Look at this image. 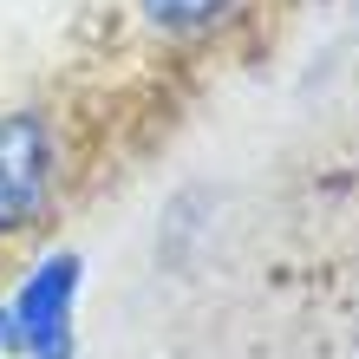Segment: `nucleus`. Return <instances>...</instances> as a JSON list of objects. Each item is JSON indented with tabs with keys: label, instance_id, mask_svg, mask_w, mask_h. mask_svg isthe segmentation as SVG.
I'll list each match as a JSON object with an SVG mask.
<instances>
[{
	"label": "nucleus",
	"instance_id": "f257e3e1",
	"mask_svg": "<svg viewBox=\"0 0 359 359\" xmlns=\"http://www.w3.org/2000/svg\"><path fill=\"white\" fill-rule=\"evenodd\" d=\"M72 144L53 104H0V255H27L66 209Z\"/></svg>",
	"mask_w": 359,
	"mask_h": 359
},
{
	"label": "nucleus",
	"instance_id": "f03ea898",
	"mask_svg": "<svg viewBox=\"0 0 359 359\" xmlns=\"http://www.w3.org/2000/svg\"><path fill=\"white\" fill-rule=\"evenodd\" d=\"M7 313L20 327V359H79V307H86V255L79 248H33L7 281Z\"/></svg>",
	"mask_w": 359,
	"mask_h": 359
},
{
	"label": "nucleus",
	"instance_id": "7ed1b4c3",
	"mask_svg": "<svg viewBox=\"0 0 359 359\" xmlns=\"http://www.w3.org/2000/svg\"><path fill=\"white\" fill-rule=\"evenodd\" d=\"M262 0H131L137 33L163 53H209L255 20Z\"/></svg>",
	"mask_w": 359,
	"mask_h": 359
},
{
	"label": "nucleus",
	"instance_id": "20e7f679",
	"mask_svg": "<svg viewBox=\"0 0 359 359\" xmlns=\"http://www.w3.org/2000/svg\"><path fill=\"white\" fill-rule=\"evenodd\" d=\"M0 359H20V327H13L7 301H0Z\"/></svg>",
	"mask_w": 359,
	"mask_h": 359
}]
</instances>
